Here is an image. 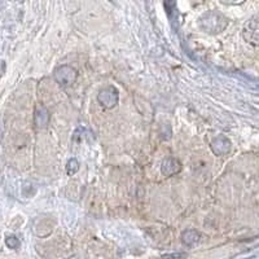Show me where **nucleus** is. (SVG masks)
<instances>
[{
    "instance_id": "nucleus-1",
    "label": "nucleus",
    "mask_w": 259,
    "mask_h": 259,
    "mask_svg": "<svg viewBox=\"0 0 259 259\" xmlns=\"http://www.w3.org/2000/svg\"><path fill=\"white\" fill-rule=\"evenodd\" d=\"M227 24H228L227 18L223 15H221V13L215 12V11L206 13L201 18V27L205 31L212 32V34L221 32L222 30L226 29Z\"/></svg>"
},
{
    "instance_id": "nucleus-2",
    "label": "nucleus",
    "mask_w": 259,
    "mask_h": 259,
    "mask_svg": "<svg viewBox=\"0 0 259 259\" xmlns=\"http://www.w3.org/2000/svg\"><path fill=\"white\" fill-rule=\"evenodd\" d=\"M55 79L62 87H69V85L73 84L78 78V73L75 69H73L71 66L68 65H64V66H60L55 70Z\"/></svg>"
},
{
    "instance_id": "nucleus-3",
    "label": "nucleus",
    "mask_w": 259,
    "mask_h": 259,
    "mask_svg": "<svg viewBox=\"0 0 259 259\" xmlns=\"http://www.w3.org/2000/svg\"><path fill=\"white\" fill-rule=\"evenodd\" d=\"M118 91L117 89H114L113 85H108V87H104L99 95H97V100L100 101L101 105L106 109H112L118 104Z\"/></svg>"
},
{
    "instance_id": "nucleus-4",
    "label": "nucleus",
    "mask_w": 259,
    "mask_h": 259,
    "mask_svg": "<svg viewBox=\"0 0 259 259\" xmlns=\"http://www.w3.org/2000/svg\"><path fill=\"white\" fill-rule=\"evenodd\" d=\"M244 38L251 45H259V17L251 18L244 27Z\"/></svg>"
},
{
    "instance_id": "nucleus-5",
    "label": "nucleus",
    "mask_w": 259,
    "mask_h": 259,
    "mask_svg": "<svg viewBox=\"0 0 259 259\" xmlns=\"http://www.w3.org/2000/svg\"><path fill=\"white\" fill-rule=\"evenodd\" d=\"M180 170H182V163L177 158L165 159L161 167L162 174L166 175V177H172V175L180 172Z\"/></svg>"
},
{
    "instance_id": "nucleus-6",
    "label": "nucleus",
    "mask_w": 259,
    "mask_h": 259,
    "mask_svg": "<svg viewBox=\"0 0 259 259\" xmlns=\"http://www.w3.org/2000/svg\"><path fill=\"white\" fill-rule=\"evenodd\" d=\"M211 149L215 154L218 156H223V154H227L231 149V142L224 136H219L211 143Z\"/></svg>"
},
{
    "instance_id": "nucleus-7",
    "label": "nucleus",
    "mask_w": 259,
    "mask_h": 259,
    "mask_svg": "<svg viewBox=\"0 0 259 259\" xmlns=\"http://www.w3.org/2000/svg\"><path fill=\"white\" fill-rule=\"evenodd\" d=\"M200 237H201L200 233H198L197 231H194V230L186 231V232L182 235L183 242H184L186 245H188V246H192V245L197 244V242L200 241Z\"/></svg>"
},
{
    "instance_id": "nucleus-8",
    "label": "nucleus",
    "mask_w": 259,
    "mask_h": 259,
    "mask_svg": "<svg viewBox=\"0 0 259 259\" xmlns=\"http://www.w3.org/2000/svg\"><path fill=\"white\" fill-rule=\"evenodd\" d=\"M50 121V113L46 108H39L35 112V124L38 127H45Z\"/></svg>"
},
{
    "instance_id": "nucleus-9",
    "label": "nucleus",
    "mask_w": 259,
    "mask_h": 259,
    "mask_svg": "<svg viewBox=\"0 0 259 259\" xmlns=\"http://www.w3.org/2000/svg\"><path fill=\"white\" fill-rule=\"evenodd\" d=\"M68 172L69 174H75V172H77L78 171V168H79V166H78V162H77V159H70V161H69V163H68Z\"/></svg>"
},
{
    "instance_id": "nucleus-10",
    "label": "nucleus",
    "mask_w": 259,
    "mask_h": 259,
    "mask_svg": "<svg viewBox=\"0 0 259 259\" xmlns=\"http://www.w3.org/2000/svg\"><path fill=\"white\" fill-rule=\"evenodd\" d=\"M7 245H8L9 247H12V249H16V247H18V245H20V241L16 239L15 236H12V237H8V239H7Z\"/></svg>"
},
{
    "instance_id": "nucleus-11",
    "label": "nucleus",
    "mask_w": 259,
    "mask_h": 259,
    "mask_svg": "<svg viewBox=\"0 0 259 259\" xmlns=\"http://www.w3.org/2000/svg\"><path fill=\"white\" fill-rule=\"evenodd\" d=\"M180 256H183V255H180V254H177V255H166V256H163V259H170V258H180Z\"/></svg>"
}]
</instances>
